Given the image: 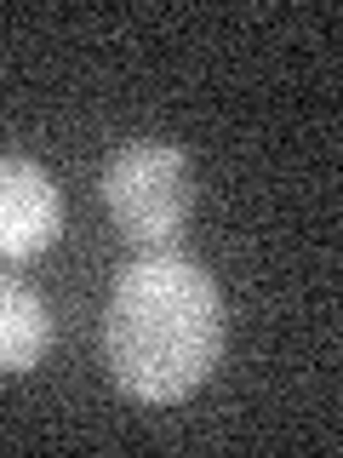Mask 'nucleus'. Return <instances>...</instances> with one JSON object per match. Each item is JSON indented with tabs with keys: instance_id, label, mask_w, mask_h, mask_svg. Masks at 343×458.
<instances>
[{
	"instance_id": "obj_4",
	"label": "nucleus",
	"mask_w": 343,
	"mask_h": 458,
	"mask_svg": "<svg viewBox=\"0 0 343 458\" xmlns=\"http://www.w3.org/2000/svg\"><path fill=\"white\" fill-rule=\"evenodd\" d=\"M52 350V310L23 281L0 276V372H29Z\"/></svg>"
},
{
	"instance_id": "obj_1",
	"label": "nucleus",
	"mask_w": 343,
	"mask_h": 458,
	"mask_svg": "<svg viewBox=\"0 0 343 458\" xmlns=\"http://www.w3.org/2000/svg\"><path fill=\"white\" fill-rule=\"evenodd\" d=\"M223 350V293L183 252H143L114 276L104 361L121 395L172 407L195 395Z\"/></svg>"
},
{
	"instance_id": "obj_3",
	"label": "nucleus",
	"mask_w": 343,
	"mask_h": 458,
	"mask_svg": "<svg viewBox=\"0 0 343 458\" xmlns=\"http://www.w3.org/2000/svg\"><path fill=\"white\" fill-rule=\"evenodd\" d=\"M63 235V190L29 155H0V258H40Z\"/></svg>"
},
{
	"instance_id": "obj_2",
	"label": "nucleus",
	"mask_w": 343,
	"mask_h": 458,
	"mask_svg": "<svg viewBox=\"0 0 343 458\" xmlns=\"http://www.w3.org/2000/svg\"><path fill=\"white\" fill-rule=\"evenodd\" d=\"M104 207L114 229L126 241H143V247H161V241L183 235V224L195 212L189 155L161 138H138L126 149H114L104 166Z\"/></svg>"
}]
</instances>
